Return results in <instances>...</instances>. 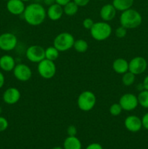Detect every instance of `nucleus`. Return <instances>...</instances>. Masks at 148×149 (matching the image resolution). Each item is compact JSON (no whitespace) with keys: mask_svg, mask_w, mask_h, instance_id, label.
I'll return each mask as SVG.
<instances>
[{"mask_svg":"<svg viewBox=\"0 0 148 149\" xmlns=\"http://www.w3.org/2000/svg\"><path fill=\"white\" fill-rule=\"evenodd\" d=\"M115 36H117L119 39H122V38H124L126 36V33H127V29L126 28H124L123 26H120L119 27H118L116 29L115 32Z\"/></svg>","mask_w":148,"mask_h":149,"instance_id":"27","label":"nucleus"},{"mask_svg":"<svg viewBox=\"0 0 148 149\" xmlns=\"http://www.w3.org/2000/svg\"><path fill=\"white\" fill-rule=\"evenodd\" d=\"M111 26L105 21L94 23L91 29H90L91 36L94 40L102 42L108 39L112 34Z\"/></svg>","mask_w":148,"mask_h":149,"instance_id":"3","label":"nucleus"},{"mask_svg":"<svg viewBox=\"0 0 148 149\" xmlns=\"http://www.w3.org/2000/svg\"><path fill=\"white\" fill-rule=\"evenodd\" d=\"M113 71L118 74H123L129 71V62L124 58H117L112 65Z\"/></svg>","mask_w":148,"mask_h":149,"instance_id":"18","label":"nucleus"},{"mask_svg":"<svg viewBox=\"0 0 148 149\" xmlns=\"http://www.w3.org/2000/svg\"><path fill=\"white\" fill-rule=\"evenodd\" d=\"M99 1H102V0H99Z\"/></svg>","mask_w":148,"mask_h":149,"instance_id":"42","label":"nucleus"},{"mask_svg":"<svg viewBox=\"0 0 148 149\" xmlns=\"http://www.w3.org/2000/svg\"><path fill=\"white\" fill-rule=\"evenodd\" d=\"M75 39L74 36L68 32H62L57 35L53 41V46L59 52H65L73 47Z\"/></svg>","mask_w":148,"mask_h":149,"instance_id":"5","label":"nucleus"},{"mask_svg":"<svg viewBox=\"0 0 148 149\" xmlns=\"http://www.w3.org/2000/svg\"><path fill=\"white\" fill-rule=\"evenodd\" d=\"M21 94L18 89L10 87L4 91L3 94V100L8 105H14L20 100Z\"/></svg>","mask_w":148,"mask_h":149,"instance_id":"13","label":"nucleus"},{"mask_svg":"<svg viewBox=\"0 0 148 149\" xmlns=\"http://www.w3.org/2000/svg\"><path fill=\"white\" fill-rule=\"evenodd\" d=\"M37 71L39 75L45 79H49L55 77L57 67L55 62L44 58L38 63Z\"/></svg>","mask_w":148,"mask_h":149,"instance_id":"6","label":"nucleus"},{"mask_svg":"<svg viewBox=\"0 0 148 149\" xmlns=\"http://www.w3.org/2000/svg\"><path fill=\"white\" fill-rule=\"evenodd\" d=\"M4 81H5V79H4V74H3L0 71V89H1L3 86H4Z\"/></svg>","mask_w":148,"mask_h":149,"instance_id":"35","label":"nucleus"},{"mask_svg":"<svg viewBox=\"0 0 148 149\" xmlns=\"http://www.w3.org/2000/svg\"><path fill=\"white\" fill-rule=\"evenodd\" d=\"M23 18L28 24L36 26L44 22L46 16V10L40 3L34 2L28 4L23 13Z\"/></svg>","mask_w":148,"mask_h":149,"instance_id":"1","label":"nucleus"},{"mask_svg":"<svg viewBox=\"0 0 148 149\" xmlns=\"http://www.w3.org/2000/svg\"><path fill=\"white\" fill-rule=\"evenodd\" d=\"M13 74L18 81L25 82L30 80L31 78L32 71L28 65L23 63H19L17 64L13 69Z\"/></svg>","mask_w":148,"mask_h":149,"instance_id":"11","label":"nucleus"},{"mask_svg":"<svg viewBox=\"0 0 148 149\" xmlns=\"http://www.w3.org/2000/svg\"><path fill=\"white\" fill-rule=\"evenodd\" d=\"M43 2L44 3L45 5L48 6V7L56 3L55 2V0H43Z\"/></svg>","mask_w":148,"mask_h":149,"instance_id":"36","label":"nucleus"},{"mask_svg":"<svg viewBox=\"0 0 148 149\" xmlns=\"http://www.w3.org/2000/svg\"><path fill=\"white\" fill-rule=\"evenodd\" d=\"M142 84H143L144 88H145V90H148V75L146 77H145Z\"/></svg>","mask_w":148,"mask_h":149,"instance_id":"37","label":"nucleus"},{"mask_svg":"<svg viewBox=\"0 0 148 149\" xmlns=\"http://www.w3.org/2000/svg\"><path fill=\"white\" fill-rule=\"evenodd\" d=\"M64 149H81L82 144L76 136H68L63 143Z\"/></svg>","mask_w":148,"mask_h":149,"instance_id":"19","label":"nucleus"},{"mask_svg":"<svg viewBox=\"0 0 148 149\" xmlns=\"http://www.w3.org/2000/svg\"><path fill=\"white\" fill-rule=\"evenodd\" d=\"M109 111H110V113L112 116H118L121 113L123 109H122L121 106L119 104V103H116L111 105Z\"/></svg>","mask_w":148,"mask_h":149,"instance_id":"26","label":"nucleus"},{"mask_svg":"<svg viewBox=\"0 0 148 149\" xmlns=\"http://www.w3.org/2000/svg\"><path fill=\"white\" fill-rule=\"evenodd\" d=\"M134 0H113L112 4L114 6L117 11L123 12L131 8Z\"/></svg>","mask_w":148,"mask_h":149,"instance_id":"20","label":"nucleus"},{"mask_svg":"<svg viewBox=\"0 0 148 149\" xmlns=\"http://www.w3.org/2000/svg\"><path fill=\"white\" fill-rule=\"evenodd\" d=\"M78 7L73 1H71L63 6V11L66 15L68 16H73L78 13Z\"/></svg>","mask_w":148,"mask_h":149,"instance_id":"21","label":"nucleus"},{"mask_svg":"<svg viewBox=\"0 0 148 149\" xmlns=\"http://www.w3.org/2000/svg\"><path fill=\"white\" fill-rule=\"evenodd\" d=\"M67 134L68 136H76L77 128L74 125H70L67 128Z\"/></svg>","mask_w":148,"mask_h":149,"instance_id":"30","label":"nucleus"},{"mask_svg":"<svg viewBox=\"0 0 148 149\" xmlns=\"http://www.w3.org/2000/svg\"><path fill=\"white\" fill-rule=\"evenodd\" d=\"M15 65V61L11 55H4L0 58V68L3 71L7 72L13 71Z\"/></svg>","mask_w":148,"mask_h":149,"instance_id":"17","label":"nucleus"},{"mask_svg":"<svg viewBox=\"0 0 148 149\" xmlns=\"http://www.w3.org/2000/svg\"><path fill=\"white\" fill-rule=\"evenodd\" d=\"M124 126L131 132H137L142 128V119L135 115L127 116L124 120Z\"/></svg>","mask_w":148,"mask_h":149,"instance_id":"12","label":"nucleus"},{"mask_svg":"<svg viewBox=\"0 0 148 149\" xmlns=\"http://www.w3.org/2000/svg\"><path fill=\"white\" fill-rule=\"evenodd\" d=\"M142 127L148 130V112L145 113L142 118Z\"/></svg>","mask_w":148,"mask_h":149,"instance_id":"31","label":"nucleus"},{"mask_svg":"<svg viewBox=\"0 0 148 149\" xmlns=\"http://www.w3.org/2000/svg\"><path fill=\"white\" fill-rule=\"evenodd\" d=\"M73 47L75 49V50L77 52H79V53H84L86 52L88 49L89 45L87 43L86 41H85L84 39H80L75 40L73 45Z\"/></svg>","mask_w":148,"mask_h":149,"instance_id":"23","label":"nucleus"},{"mask_svg":"<svg viewBox=\"0 0 148 149\" xmlns=\"http://www.w3.org/2000/svg\"><path fill=\"white\" fill-rule=\"evenodd\" d=\"M1 113V108L0 107V113Z\"/></svg>","mask_w":148,"mask_h":149,"instance_id":"40","label":"nucleus"},{"mask_svg":"<svg viewBox=\"0 0 148 149\" xmlns=\"http://www.w3.org/2000/svg\"><path fill=\"white\" fill-rule=\"evenodd\" d=\"M97 103V97L93 92L86 90L78 95L77 105L80 110L83 111H90L94 109Z\"/></svg>","mask_w":148,"mask_h":149,"instance_id":"4","label":"nucleus"},{"mask_svg":"<svg viewBox=\"0 0 148 149\" xmlns=\"http://www.w3.org/2000/svg\"><path fill=\"white\" fill-rule=\"evenodd\" d=\"M71 0H55V2L57 3V4H59V5L62 6L63 7L64 5H65L66 4H68V2H70Z\"/></svg>","mask_w":148,"mask_h":149,"instance_id":"34","label":"nucleus"},{"mask_svg":"<svg viewBox=\"0 0 148 149\" xmlns=\"http://www.w3.org/2000/svg\"><path fill=\"white\" fill-rule=\"evenodd\" d=\"M73 1L78 7H85L89 3L90 0H73Z\"/></svg>","mask_w":148,"mask_h":149,"instance_id":"33","label":"nucleus"},{"mask_svg":"<svg viewBox=\"0 0 148 149\" xmlns=\"http://www.w3.org/2000/svg\"><path fill=\"white\" fill-rule=\"evenodd\" d=\"M27 59L32 63H38L45 58V49L39 45H31L26 52Z\"/></svg>","mask_w":148,"mask_h":149,"instance_id":"8","label":"nucleus"},{"mask_svg":"<svg viewBox=\"0 0 148 149\" xmlns=\"http://www.w3.org/2000/svg\"><path fill=\"white\" fill-rule=\"evenodd\" d=\"M59 52L55 47H49L45 49V58L49 61H55L59 57Z\"/></svg>","mask_w":148,"mask_h":149,"instance_id":"22","label":"nucleus"},{"mask_svg":"<svg viewBox=\"0 0 148 149\" xmlns=\"http://www.w3.org/2000/svg\"><path fill=\"white\" fill-rule=\"evenodd\" d=\"M4 1H9V0H4Z\"/></svg>","mask_w":148,"mask_h":149,"instance_id":"41","label":"nucleus"},{"mask_svg":"<svg viewBox=\"0 0 148 149\" xmlns=\"http://www.w3.org/2000/svg\"><path fill=\"white\" fill-rule=\"evenodd\" d=\"M147 67V62L143 57L137 56L129 62V71L134 75H139L145 72Z\"/></svg>","mask_w":148,"mask_h":149,"instance_id":"9","label":"nucleus"},{"mask_svg":"<svg viewBox=\"0 0 148 149\" xmlns=\"http://www.w3.org/2000/svg\"><path fill=\"white\" fill-rule=\"evenodd\" d=\"M119 20L120 26L126 29H134L141 25L142 17L137 10L130 8L122 12Z\"/></svg>","mask_w":148,"mask_h":149,"instance_id":"2","label":"nucleus"},{"mask_svg":"<svg viewBox=\"0 0 148 149\" xmlns=\"http://www.w3.org/2000/svg\"><path fill=\"white\" fill-rule=\"evenodd\" d=\"M7 9L9 13L15 15H20L26 9L24 1L21 0H9L7 3Z\"/></svg>","mask_w":148,"mask_h":149,"instance_id":"14","label":"nucleus"},{"mask_svg":"<svg viewBox=\"0 0 148 149\" xmlns=\"http://www.w3.org/2000/svg\"><path fill=\"white\" fill-rule=\"evenodd\" d=\"M94 24V20H93L91 18H89V17L85 18L84 20H83V27H84L85 29H87V30H90Z\"/></svg>","mask_w":148,"mask_h":149,"instance_id":"29","label":"nucleus"},{"mask_svg":"<svg viewBox=\"0 0 148 149\" xmlns=\"http://www.w3.org/2000/svg\"><path fill=\"white\" fill-rule=\"evenodd\" d=\"M135 76L136 75H134L133 73L130 72L129 71L123 74V77H122V82H123V85H125L126 87L131 86L135 81Z\"/></svg>","mask_w":148,"mask_h":149,"instance_id":"25","label":"nucleus"},{"mask_svg":"<svg viewBox=\"0 0 148 149\" xmlns=\"http://www.w3.org/2000/svg\"><path fill=\"white\" fill-rule=\"evenodd\" d=\"M63 14V7L57 3L49 6L46 10V16L49 17V19L53 21L59 20L62 17Z\"/></svg>","mask_w":148,"mask_h":149,"instance_id":"16","label":"nucleus"},{"mask_svg":"<svg viewBox=\"0 0 148 149\" xmlns=\"http://www.w3.org/2000/svg\"><path fill=\"white\" fill-rule=\"evenodd\" d=\"M17 45V38L14 33H4L0 35V49L4 51L13 50Z\"/></svg>","mask_w":148,"mask_h":149,"instance_id":"10","label":"nucleus"},{"mask_svg":"<svg viewBox=\"0 0 148 149\" xmlns=\"http://www.w3.org/2000/svg\"><path fill=\"white\" fill-rule=\"evenodd\" d=\"M52 149H64V148H62V147H60V146H56V147H54Z\"/></svg>","mask_w":148,"mask_h":149,"instance_id":"38","label":"nucleus"},{"mask_svg":"<svg viewBox=\"0 0 148 149\" xmlns=\"http://www.w3.org/2000/svg\"><path fill=\"white\" fill-rule=\"evenodd\" d=\"M116 9L112 4H104L102 7L100 11V17L103 21L108 22L113 20L116 15Z\"/></svg>","mask_w":148,"mask_h":149,"instance_id":"15","label":"nucleus"},{"mask_svg":"<svg viewBox=\"0 0 148 149\" xmlns=\"http://www.w3.org/2000/svg\"><path fill=\"white\" fill-rule=\"evenodd\" d=\"M86 149H103V147L98 143H92L87 146Z\"/></svg>","mask_w":148,"mask_h":149,"instance_id":"32","label":"nucleus"},{"mask_svg":"<svg viewBox=\"0 0 148 149\" xmlns=\"http://www.w3.org/2000/svg\"><path fill=\"white\" fill-rule=\"evenodd\" d=\"M139 105L145 109H148V90H144L137 96Z\"/></svg>","mask_w":148,"mask_h":149,"instance_id":"24","label":"nucleus"},{"mask_svg":"<svg viewBox=\"0 0 148 149\" xmlns=\"http://www.w3.org/2000/svg\"><path fill=\"white\" fill-rule=\"evenodd\" d=\"M119 104L121 106L123 111H131L139 105L137 96L132 93H126L120 97L119 100Z\"/></svg>","mask_w":148,"mask_h":149,"instance_id":"7","label":"nucleus"},{"mask_svg":"<svg viewBox=\"0 0 148 149\" xmlns=\"http://www.w3.org/2000/svg\"><path fill=\"white\" fill-rule=\"evenodd\" d=\"M21 1H30V0H21Z\"/></svg>","mask_w":148,"mask_h":149,"instance_id":"39","label":"nucleus"},{"mask_svg":"<svg viewBox=\"0 0 148 149\" xmlns=\"http://www.w3.org/2000/svg\"><path fill=\"white\" fill-rule=\"evenodd\" d=\"M9 126V122L6 118L0 116V132H4L7 129Z\"/></svg>","mask_w":148,"mask_h":149,"instance_id":"28","label":"nucleus"}]
</instances>
